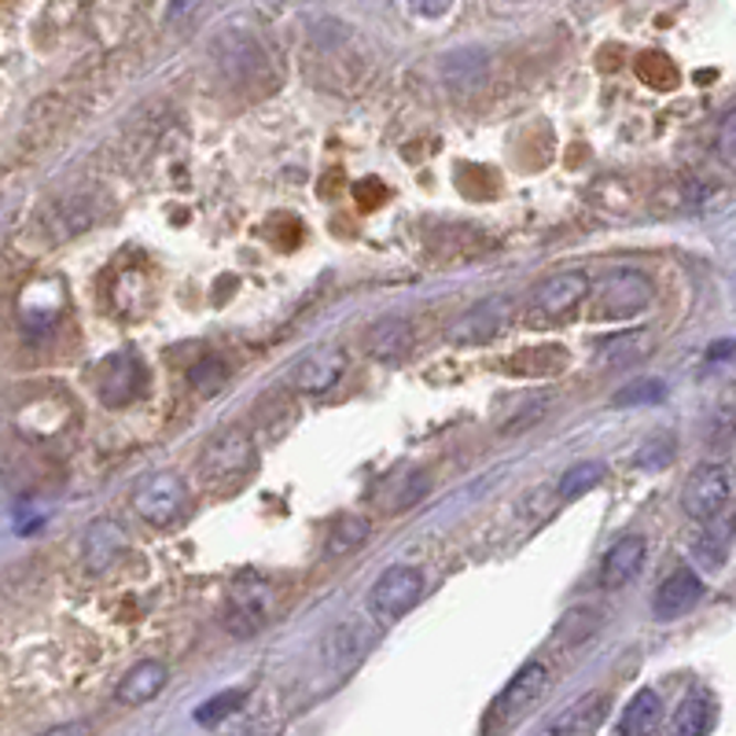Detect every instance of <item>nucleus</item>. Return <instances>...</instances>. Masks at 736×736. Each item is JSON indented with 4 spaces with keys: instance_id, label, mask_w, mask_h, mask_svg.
I'll list each match as a JSON object with an SVG mask.
<instances>
[{
    "instance_id": "f3484780",
    "label": "nucleus",
    "mask_w": 736,
    "mask_h": 736,
    "mask_svg": "<svg viewBox=\"0 0 736 736\" xmlns=\"http://www.w3.org/2000/svg\"><path fill=\"white\" fill-rule=\"evenodd\" d=\"M365 350L376 361H402L413 350V324L405 317H383L369 328Z\"/></svg>"
},
{
    "instance_id": "f257e3e1",
    "label": "nucleus",
    "mask_w": 736,
    "mask_h": 736,
    "mask_svg": "<svg viewBox=\"0 0 736 736\" xmlns=\"http://www.w3.org/2000/svg\"><path fill=\"white\" fill-rule=\"evenodd\" d=\"M586 302L593 324H622L652 310L655 284L641 269H608L604 277L589 280Z\"/></svg>"
},
{
    "instance_id": "20e7f679",
    "label": "nucleus",
    "mask_w": 736,
    "mask_h": 736,
    "mask_svg": "<svg viewBox=\"0 0 736 736\" xmlns=\"http://www.w3.org/2000/svg\"><path fill=\"white\" fill-rule=\"evenodd\" d=\"M733 501V471L729 465H700L692 468V476L681 487V509L689 520L696 523H714L725 515Z\"/></svg>"
},
{
    "instance_id": "dca6fc26",
    "label": "nucleus",
    "mask_w": 736,
    "mask_h": 736,
    "mask_svg": "<svg viewBox=\"0 0 736 736\" xmlns=\"http://www.w3.org/2000/svg\"><path fill=\"white\" fill-rule=\"evenodd\" d=\"M122 548H126V531H122V526H118L115 520H96L89 531H85V542H82L85 567L100 575V570L118 564Z\"/></svg>"
},
{
    "instance_id": "bb28decb",
    "label": "nucleus",
    "mask_w": 736,
    "mask_h": 736,
    "mask_svg": "<svg viewBox=\"0 0 736 736\" xmlns=\"http://www.w3.org/2000/svg\"><path fill=\"white\" fill-rule=\"evenodd\" d=\"M674 457H678L674 438L655 435V438H648V442L633 454V468L637 471H652V476H655V471H663V468L674 465Z\"/></svg>"
},
{
    "instance_id": "cd10ccee",
    "label": "nucleus",
    "mask_w": 736,
    "mask_h": 736,
    "mask_svg": "<svg viewBox=\"0 0 736 736\" xmlns=\"http://www.w3.org/2000/svg\"><path fill=\"white\" fill-rule=\"evenodd\" d=\"M666 398V383L663 380H637L630 387H622L615 394V405H655Z\"/></svg>"
},
{
    "instance_id": "c85d7f7f",
    "label": "nucleus",
    "mask_w": 736,
    "mask_h": 736,
    "mask_svg": "<svg viewBox=\"0 0 736 736\" xmlns=\"http://www.w3.org/2000/svg\"><path fill=\"white\" fill-rule=\"evenodd\" d=\"M593 630H597V615L586 611V608H575V611H567L564 619H559L556 637L564 644H578V641H586Z\"/></svg>"
},
{
    "instance_id": "412c9836",
    "label": "nucleus",
    "mask_w": 736,
    "mask_h": 736,
    "mask_svg": "<svg viewBox=\"0 0 736 736\" xmlns=\"http://www.w3.org/2000/svg\"><path fill=\"white\" fill-rule=\"evenodd\" d=\"M659 714H663L659 696L652 689H641V692H633V700L622 707V718H619V725H615V733L619 736H644L659 725Z\"/></svg>"
},
{
    "instance_id": "473e14b6",
    "label": "nucleus",
    "mask_w": 736,
    "mask_h": 736,
    "mask_svg": "<svg viewBox=\"0 0 736 736\" xmlns=\"http://www.w3.org/2000/svg\"><path fill=\"white\" fill-rule=\"evenodd\" d=\"M722 159L733 162V115H725L722 122Z\"/></svg>"
},
{
    "instance_id": "0eeeda50",
    "label": "nucleus",
    "mask_w": 736,
    "mask_h": 736,
    "mask_svg": "<svg viewBox=\"0 0 736 736\" xmlns=\"http://www.w3.org/2000/svg\"><path fill=\"white\" fill-rule=\"evenodd\" d=\"M273 615V586L258 575H244L225 600L222 622L233 637H255Z\"/></svg>"
},
{
    "instance_id": "4468645a",
    "label": "nucleus",
    "mask_w": 736,
    "mask_h": 736,
    "mask_svg": "<svg viewBox=\"0 0 736 736\" xmlns=\"http://www.w3.org/2000/svg\"><path fill=\"white\" fill-rule=\"evenodd\" d=\"M167 666L159 663V659H145V663L129 666L122 681H118L115 689V700L122 703V707H145L159 696L162 689H167Z\"/></svg>"
},
{
    "instance_id": "a211bd4d",
    "label": "nucleus",
    "mask_w": 736,
    "mask_h": 736,
    "mask_svg": "<svg viewBox=\"0 0 736 736\" xmlns=\"http://www.w3.org/2000/svg\"><path fill=\"white\" fill-rule=\"evenodd\" d=\"M714 696L707 689H692L685 700L678 703L674 711V722H670V729L678 736H703L714 729Z\"/></svg>"
},
{
    "instance_id": "7ed1b4c3",
    "label": "nucleus",
    "mask_w": 736,
    "mask_h": 736,
    "mask_svg": "<svg viewBox=\"0 0 736 736\" xmlns=\"http://www.w3.org/2000/svg\"><path fill=\"white\" fill-rule=\"evenodd\" d=\"M420 597H424V575L420 570H416L413 564H394V567L383 570L376 582H372L369 611L380 626H391V622L405 619V615L416 608V600Z\"/></svg>"
},
{
    "instance_id": "6ab92c4d",
    "label": "nucleus",
    "mask_w": 736,
    "mask_h": 736,
    "mask_svg": "<svg viewBox=\"0 0 736 736\" xmlns=\"http://www.w3.org/2000/svg\"><path fill=\"white\" fill-rule=\"evenodd\" d=\"M652 346H655V339L648 335L644 328H630V332L611 335L608 343L600 346V365L604 369H630L652 354Z\"/></svg>"
},
{
    "instance_id": "aec40b11",
    "label": "nucleus",
    "mask_w": 736,
    "mask_h": 736,
    "mask_svg": "<svg viewBox=\"0 0 736 736\" xmlns=\"http://www.w3.org/2000/svg\"><path fill=\"white\" fill-rule=\"evenodd\" d=\"M442 78L454 85L457 93H476L482 78H487V56L476 49H460L449 52L442 60Z\"/></svg>"
},
{
    "instance_id": "2eb2a0df",
    "label": "nucleus",
    "mask_w": 736,
    "mask_h": 736,
    "mask_svg": "<svg viewBox=\"0 0 736 736\" xmlns=\"http://www.w3.org/2000/svg\"><path fill=\"white\" fill-rule=\"evenodd\" d=\"M604 714H608V696H604V692H589V696L570 703L556 722H548L545 733L548 736H589L604 725Z\"/></svg>"
},
{
    "instance_id": "f8f14e48",
    "label": "nucleus",
    "mask_w": 736,
    "mask_h": 736,
    "mask_svg": "<svg viewBox=\"0 0 736 736\" xmlns=\"http://www.w3.org/2000/svg\"><path fill=\"white\" fill-rule=\"evenodd\" d=\"M644 559H648V537L630 534V537H622V542H615L600 564V589L615 593V589L630 586V582L644 570Z\"/></svg>"
},
{
    "instance_id": "b1692460",
    "label": "nucleus",
    "mask_w": 736,
    "mask_h": 736,
    "mask_svg": "<svg viewBox=\"0 0 736 736\" xmlns=\"http://www.w3.org/2000/svg\"><path fill=\"white\" fill-rule=\"evenodd\" d=\"M637 78H641L644 85H652V89H659V93H670L678 85V67H674V60L670 56H663V52H644L641 60H637Z\"/></svg>"
},
{
    "instance_id": "a878e982",
    "label": "nucleus",
    "mask_w": 736,
    "mask_h": 736,
    "mask_svg": "<svg viewBox=\"0 0 736 736\" xmlns=\"http://www.w3.org/2000/svg\"><path fill=\"white\" fill-rule=\"evenodd\" d=\"M244 703H247V689H225V692H217V696L203 700L200 707H195V722L200 725H222L225 718H233Z\"/></svg>"
},
{
    "instance_id": "72a5a7b5",
    "label": "nucleus",
    "mask_w": 736,
    "mask_h": 736,
    "mask_svg": "<svg viewBox=\"0 0 736 736\" xmlns=\"http://www.w3.org/2000/svg\"><path fill=\"white\" fill-rule=\"evenodd\" d=\"M729 354H733V339H722V343H714L707 350V358H714V361H729Z\"/></svg>"
},
{
    "instance_id": "6e6552de",
    "label": "nucleus",
    "mask_w": 736,
    "mask_h": 736,
    "mask_svg": "<svg viewBox=\"0 0 736 736\" xmlns=\"http://www.w3.org/2000/svg\"><path fill=\"white\" fill-rule=\"evenodd\" d=\"M250 465H255V446H250L247 431H239V427L217 431L200 457V471L206 482H236L247 476Z\"/></svg>"
},
{
    "instance_id": "39448f33",
    "label": "nucleus",
    "mask_w": 736,
    "mask_h": 736,
    "mask_svg": "<svg viewBox=\"0 0 736 736\" xmlns=\"http://www.w3.org/2000/svg\"><path fill=\"white\" fill-rule=\"evenodd\" d=\"M589 295V273L564 269L556 277L542 280L531 295V324H559L570 321Z\"/></svg>"
},
{
    "instance_id": "4be33fe9",
    "label": "nucleus",
    "mask_w": 736,
    "mask_h": 736,
    "mask_svg": "<svg viewBox=\"0 0 736 736\" xmlns=\"http://www.w3.org/2000/svg\"><path fill=\"white\" fill-rule=\"evenodd\" d=\"M559 369H567V350L564 346L520 350V354L509 361V372H515V376H556Z\"/></svg>"
},
{
    "instance_id": "c756f323",
    "label": "nucleus",
    "mask_w": 736,
    "mask_h": 736,
    "mask_svg": "<svg viewBox=\"0 0 736 736\" xmlns=\"http://www.w3.org/2000/svg\"><path fill=\"white\" fill-rule=\"evenodd\" d=\"M692 556H700V564L703 567H711V570H718L722 564H725V537L722 534H714V531H700V534H692Z\"/></svg>"
},
{
    "instance_id": "2f4dec72",
    "label": "nucleus",
    "mask_w": 736,
    "mask_h": 736,
    "mask_svg": "<svg viewBox=\"0 0 736 736\" xmlns=\"http://www.w3.org/2000/svg\"><path fill=\"white\" fill-rule=\"evenodd\" d=\"M409 8H413L416 15L438 19V15H446L449 8H454V0H409Z\"/></svg>"
},
{
    "instance_id": "1a4fd4ad",
    "label": "nucleus",
    "mask_w": 736,
    "mask_h": 736,
    "mask_svg": "<svg viewBox=\"0 0 736 736\" xmlns=\"http://www.w3.org/2000/svg\"><path fill=\"white\" fill-rule=\"evenodd\" d=\"M512 321V302L504 295H490V299L476 302L449 324V343L457 346H482L490 339H498Z\"/></svg>"
},
{
    "instance_id": "ddd939ff",
    "label": "nucleus",
    "mask_w": 736,
    "mask_h": 736,
    "mask_svg": "<svg viewBox=\"0 0 736 736\" xmlns=\"http://www.w3.org/2000/svg\"><path fill=\"white\" fill-rule=\"evenodd\" d=\"M343 372H346V354H343V350L321 346V350L306 354L299 365H295L291 383H295V391H302V394H324V391L335 387Z\"/></svg>"
},
{
    "instance_id": "9b49d317",
    "label": "nucleus",
    "mask_w": 736,
    "mask_h": 736,
    "mask_svg": "<svg viewBox=\"0 0 736 736\" xmlns=\"http://www.w3.org/2000/svg\"><path fill=\"white\" fill-rule=\"evenodd\" d=\"M703 600V578L692 567H678L659 582L652 597V615L659 622H674L681 615H689Z\"/></svg>"
},
{
    "instance_id": "9d476101",
    "label": "nucleus",
    "mask_w": 736,
    "mask_h": 736,
    "mask_svg": "<svg viewBox=\"0 0 736 736\" xmlns=\"http://www.w3.org/2000/svg\"><path fill=\"white\" fill-rule=\"evenodd\" d=\"M96 383H100V387H96L100 391V402L111 405V409H122V405H129L145 391L148 369L134 350H122V354H111L96 369Z\"/></svg>"
},
{
    "instance_id": "7c9ffc66",
    "label": "nucleus",
    "mask_w": 736,
    "mask_h": 736,
    "mask_svg": "<svg viewBox=\"0 0 736 736\" xmlns=\"http://www.w3.org/2000/svg\"><path fill=\"white\" fill-rule=\"evenodd\" d=\"M189 380H192V387H200L203 394H217V391L225 387L228 369H225L217 358H203L200 365H195V369L189 372Z\"/></svg>"
},
{
    "instance_id": "423d86ee",
    "label": "nucleus",
    "mask_w": 736,
    "mask_h": 736,
    "mask_svg": "<svg viewBox=\"0 0 736 736\" xmlns=\"http://www.w3.org/2000/svg\"><path fill=\"white\" fill-rule=\"evenodd\" d=\"M129 501H134V512L148 526H170L181 520L184 504H189V490L173 471H151V476L137 479Z\"/></svg>"
},
{
    "instance_id": "f03ea898",
    "label": "nucleus",
    "mask_w": 736,
    "mask_h": 736,
    "mask_svg": "<svg viewBox=\"0 0 736 736\" xmlns=\"http://www.w3.org/2000/svg\"><path fill=\"white\" fill-rule=\"evenodd\" d=\"M548 692V666L542 659H531L512 674V681L498 692V700L490 703L487 718H482V733H509L520 722H526L537 711V703Z\"/></svg>"
},
{
    "instance_id": "5701e85b",
    "label": "nucleus",
    "mask_w": 736,
    "mask_h": 736,
    "mask_svg": "<svg viewBox=\"0 0 736 736\" xmlns=\"http://www.w3.org/2000/svg\"><path fill=\"white\" fill-rule=\"evenodd\" d=\"M604 476H608V468L600 465V460H578L575 468L564 471V479H559V501H578L582 493H589L593 487H600Z\"/></svg>"
},
{
    "instance_id": "393cba45",
    "label": "nucleus",
    "mask_w": 736,
    "mask_h": 736,
    "mask_svg": "<svg viewBox=\"0 0 736 736\" xmlns=\"http://www.w3.org/2000/svg\"><path fill=\"white\" fill-rule=\"evenodd\" d=\"M365 537H369L365 515H339V520L332 523V531H328V553L343 556V553H350V548H358Z\"/></svg>"
}]
</instances>
